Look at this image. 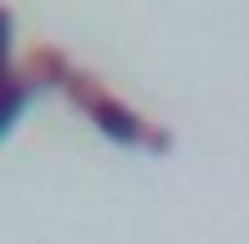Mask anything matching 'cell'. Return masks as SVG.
<instances>
[{
	"instance_id": "6da1fadb",
	"label": "cell",
	"mask_w": 249,
	"mask_h": 244,
	"mask_svg": "<svg viewBox=\"0 0 249 244\" xmlns=\"http://www.w3.org/2000/svg\"><path fill=\"white\" fill-rule=\"evenodd\" d=\"M61 97H66V102H71L87 122H92L102 138L122 142V148H148V153H168V148H173V138H168L163 127L142 122L127 102H117V97H112L92 71H76V66H71L66 82H61Z\"/></svg>"
},
{
	"instance_id": "7a4b0ae2",
	"label": "cell",
	"mask_w": 249,
	"mask_h": 244,
	"mask_svg": "<svg viewBox=\"0 0 249 244\" xmlns=\"http://www.w3.org/2000/svg\"><path fill=\"white\" fill-rule=\"evenodd\" d=\"M41 92H46V87H41V76L31 71L26 61H20V66H16V76H10V82L0 87V138H5V132L20 122V112H26V107L36 102Z\"/></svg>"
},
{
	"instance_id": "3957f363",
	"label": "cell",
	"mask_w": 249,
	"mask_h": 244,
	"mask_svg": "<svg viewBox=\"0 0 249 244\" xmlns=\"http://www.w3.org/2000/svg\"><path fill=\"white\" fill-rule=\"evenodd\" d=\"M10 76H16V20L0 5V87H5Z\"/></svg>"
}]
</instances>
